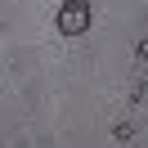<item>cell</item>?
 Instances as JSON below:
<instances>
[{
  "label": "cell",
  "instance_id": "cell-1",
  "mask_svg": "<svg viewBox=\"0 0 148 148\" xmlns=\"http://www.w3.org/2000/svg\"><path fill=\"white\" fill-rule=\"evenodd\" d=\"M90 27V9H85V0H67L63 9H58V32L63 36H81Z\"/></svg>",
  "mask_w": 148,
  "mask_h": 148
},
{
  "label": "cell",
  "instance_id": "cell-2",
  "mask_svg": "<svg viewBox=\"0 0 148 148\" xmlns=\"http://www.w3.org/2000/svg\"><path fill=\"white\" fill-rule=\"evenodd\" d=\"M135 135V126H130V121H121V126H112V139H130Z\"/></svg>",
  "mask_w": 148,
  "mask_h": 148
}]
</instances>
